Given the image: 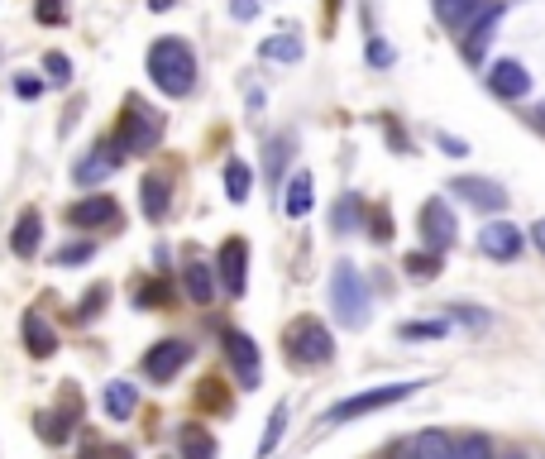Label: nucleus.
Returning a JSON list of instances; mask_svg holds the SVG:
<instances>
[{"instance_id": "3", "label": "nucleus", "mask_w": 545, "mask_h": 459, "mask_svg": "<svg viewBox=\"0 0 545 459\" xmlns=\"http://www.w3.org/2000/svg\"><path fill=\"white\" fill-rule=\"evenodd\" d=\"M330 302H335V316L349 330H359L369 321V287H364L354 263H335V273H330Z\"/></svg>"}, {"instance_id": "17", "label": "nucleus", "mask_w": 545, "mask_h": 459, "mask_svg": "<svg viewBox=\"0 0 545 459\" xmlns=\"http://www.w3.org/2000/svg\"><path fill=\"white\" fill-rule=\"evenodd\" d=\"M402 459H455V440L445 436V431H416L407 445H402Z\"/></svg>"}, {"instance_id": "7", "label": "nucleus", "mask_w": 545, "mask_h": 459, "mask_svg": "<svg viewBox=\"0 0 545 459\" xmlns=\"http://www.w3.org/2000/svg\"><path fill=\"white\" fill-rule=\"evenodd\" d=\"M502 20H507V5H502V0H493L483 15H474V20H469V39H464V58H469V63H483V58H488L493 34H498Z\"/></svg>"}, {"instance_id": "18", "label": "nucleus", "mask_w": 545, "mask_h": 459, "mask_svg": "<svg viewBox=\"0 0 545 459\" xmlns=\"http://www.w3.org/2000/svg\"><path fill=\"white\" fill-rule=\"evenodd\" d=\"M39 244H44V216H39V211H24V216L15 220L10 249H15V259H34V254H39Z\"/></svg>"}, {"instance_id": "38", "label": "nucleus", "mask_w": 545, "mask_h": 459, "mask_svg": "<svg viewBox=\"0 0 545 459\" xmlns=\"http://www.w3.org/2000/svg\"><path fill=\"white\" fill-rule=\"evenodd\" d=\"M230 15H235V20H254V15H259V0H235Z\"/></svg>"}, {"instance_id": "27", "label": "nucleus", "mask_w": 545, "mask_h": 459, "mask_svg": "<svg viewBox=\"0 0 545 459\" xmlns=\"http://www.w3.org/2000/svg\"><path fill=\"white\" fill-rule=\"evenodd\" d=\"M283 431H287V402H278V407L268 412V431H263V440H259V459H268L273 450H278Z\"/></svg>"}, {"instance_id": "41", "label": "nucleus", "mask_w": 545, "mask_h": 459, "mask_svg": "<svg viewBox=\"0 0 545 459\" xmlns=\"http://www.w3.org/2000/svg\"><path fill=\"white\" fill-rule=\"evenodd\" d=\"M201 402H206V407H225V397L216 393V378H206V388H201Z\"/></svg>"}, {"instance_id": "15", "label": "nucleus", "mask_w": 545, "mask_h": 459, "mask_svg": "<svg viewBox=\"0 0 545 459\" xmlns=\"http://www.w3.org/2000/svg\"><path fill=\"white\" fill-rule=\"evenodd\" d=\"M450 192H459V197L469 201V206H479V211H502L507 206V192H502L498 182H488V177H455Z\"/></svg>"}, {"instance_id": "31", "label": "nucleus", "mask_w": 545, "mask_h": 459, "mask_svg": "<svg viewBox=\"0 0 545 459\" xmlns=\"http://www.w3.org/2000/svg\"><path fill=\"white\" fill-rule=\"evenodd\" d=\"M96 254V244L91 240H77V244H63L58 254H53V268H72V263H87Z\"/></svg>"}, {"instance_id": "21", "label": "nucleus", "mask_w": 545, "mask_h": 459, "mask_svg": "<svg viewBox=\"0 0 545 459\" xmlns=\"http://www.w3.org/2000/svg\"><path fill=\"white\" fill-rule=\"evenodd\" d=\"M139 206H144V216L149 220L168 216V177H158V173L144 177V182H139Z\"/></svg>"}, {"instance_id": "30", "label": "nucleus", "mask_w": 545, "mask_h": 459, "mask_svg": "<svg viewBox=\"0 0 545 459\" xmlns=\"http://www.w3.org/2000/svg\"><path fill=\"white\" fill-rule=\"evenodd\" d=\"M134 302L144 306V311H158V306L173 302V292H168V283H158V278H153V283H144L139 292H134Z\"/></svg>"}, {"instance_id": "42", "label": "nucleus", "mask_w": 545, "mask_h": 459, "mask_svg": "<svg viewBox=\"0 0 545 459\" xmlns=\"http://www.w3.org/2000/svg\"><path fill=\"white\" fill-rule=\"evenodd\" d=\"M373 235H378V240H388V235H393V230H388V211H383V206L373 211Z\"/></svg>"}, {"instance_id": "16", "label": "nucleus", "mask_w": 545, "mask_h": 459, "mask_svg": "<svg viewBox=\"0 0 545 459\" xmlns=\"http://www.w3.org/2000/svg\"><path fill=\"white\" fill-rule=\"evenodd\" d=\"M24 350L34 354V359H53L58 354V335H53V326L44 321V311H24Z\"/></svg>"}, {"instance_id": "46", "label": "nucleus", "mask_w": 545, "mask_h": 459, "mask_svg": "<svg viewBox=\"0 0 545 459\" xmlns=\"http://www.w3.org/2000/svg\"><path fill=\"white\" fill-rule=\"evenodd\" d=\"M502 459H526V455H517V450H512V455H502Z\"/></svg>"}, {"instance_id": "45", "label": "nucleus", "mask_w": 545, "mask_h": 459, "mask_svg": "<svg viewBox=\"0 0 545 459\" xmlns=\"http://www.w3.org/2000/svg\"><path fill=\"white\" fill-rule=\"evenodd\" d=\"M110 459H130V455H125V450H115V455H110Z\"/></svg>"}, {"instance_id": "36", "label": "nucleus", "mask_w": 545, "mask_h": 459, "mask_svg": "<svg viewBox=\"0 0 545 459\" xmlns=\"http://www.w3.org/2000/svg\"><path fill=\"white\" fill-rule=\"evenodd\" d=\"M44 72H48V82H58V87H63V82H72V63H67L63 53H48Z\"/></svg>"}, {"instance_id": "10", "label": "nucleus", "mask_w": 545, "mask_h": 459, "mask_svg": "<svg viewBox=\"0 0 545 459\" xmlns=\"http://www.w3.org/2000/svg\"><path fill=\"white\" fill-rule=\"evenodd\" d=\"M77 412H82V397H77V388H67V393H63V412H39V416H34V431H39L48 445H63V440H72Z\"/></svg>"}, {"instance_id": "23", "label": "nucleus", "mask_w": 545, "mask_h": 459, "mask_svg": "<svg viewBox=\"0 0 545 459\" xmlns=\"http://www.w3.org/2000/svg\"><path fill=\"white\" fill-rule=\"evenodd\" d=\"M182 283H187V297H192L197 306H211V297H216V278H211L206 263H187Z\"/></svg>"}, {"instance_id": "43", "label": "nucleus", "mask_w": 545, "mask_h": 459, "mask_svg": "<svg viewBox=\"0 0 545 459\" xmlns=\"http://www.w3.org/2000/svg\"><path fill=\"white\" fill-rule=\"evenodd\" d=\"M531 240H536V249L545 254V220H536V225H531Z\"/></svg>"}, {"instance_id": "2", "label": "nucleus", "mask_w": 545, "mask_h": 459, "mask_svg": "<svg viewBox=\"0 0 545 459\" xmlns=\"http://www.w3.org/2000/svg\"><path fill=\"white\" fill-rule=\"evenodd\" d=\"M158 139H163V115L130 96V101H125V115H120V130H115L110 144L120 153H149V149H158Z\"/></svg>"}, {"instance_id": "47", "label": "nucleus", "mask_w": 545, "mask_h": 459, "mask_svg": "<svg viewBox=\"0 0 545 459\" xmlns=\"http://www.w3.org/2000/svg\"><path fill=\"white\" fill-rule=\"evenodd\" d=\"M335 5H340V0H330V10H335Z\"/></svg>"}, {"instance_id": "12", "label": "nucleus", "mask_w": 545, "mask_h": 459, "mask_svg": "<svg viewBox=\"0 0 545 459\" xmlns=\"http://www.w3.org/2000/svg\"><path fill=\"white\" fill-rule=\"evenodd\" d=\"M488 87H493V96H502V101H526V96H531V72H526L517 58H502V63H493V72H488Z\"/></svg>"}, {"instance_id": "33", "label": "nucleus", "mask_w": 545, "mask_h": 459, "mask_svg": "<svg viewBox=\"0 0 545 459\" xmlns=\"http://www.w3.org/2000/svg\"><path fill=\"white\" fill-rule=\"evenodd\" d=\"M445 330H450V321H407L402 335H407V340H440Z\"/></svg>"}, {"instance_id": "4", "label": "nucleus", "mask_w": 545, "mask_h": 459, "mask_svg": "<svg viewBox=\"0 0 545 459\" xmlns=\"http://www.w3.org/2000/svg\"><path fill=\"white\" fill-rule=\"evenodd\" d=\"M412 393H421V378H412V383H383V388H369V393H354V397H345V402H335L326 412V421L330 426H345V421L383 412V407H393V402H407Z\"/></svg>"}, {"instance_id": "37", "label": "nucleus", "mask_w": 545, "mask_h": 459, "mask_svg": "<svg viewBox=\"0 0 545 459\" xmlns=\"http://www.w3.org/2000/svg\"><path fill=\"white\" fill-rule=\"evenodd\" d=\"M15 91H20L24 101H29V96H39V91H44V82H39L34 72H20V77H15Z\"/></svg>"}, {"instance_id": "40", "label": "nucleus", "mask_w": 545, "mask_h": 459, "mask_svg": "<svg viewBox=\"0 0 545 459\" xmlns=\"http://www.w3.org/2000/svg\"><path fill=\"white\" fill-rule=\"evenodd\" d=\"M455 316L464 326H488V316H483V311H469V306H455Z\"/></svg>"}, {"instance_id": "1", "label": "nucleus", "mask_w": 545, "mask_h": 459, "mask_svg": "<svg viewBox=\"0 0 545 459\" xmlns=\"http://www.w3.org/2000/svg\"><path fill=\"white\" fill-rule=\"evenodd\" d=\"M149 77L163 96H187L197 87V53L182 39H158L149 48Z\"/></svg>"}, {"instance_id": "13", "label": "nucleus", "mask_w": 545, "mask_h": 459, "mask_svg": "<svg viewBox=\"0 0 545 459\" xmlns=\"http://www.w3.org/2000/svg\"><path fill=\"white\" fill-rule=\"evenodd\" d=\"M67 225H77V230H96V225H120V206H115V197L72 201V206H67Z\"/></svg>"}, {"instance_id": "11", "label": "nucleus", "mask_w": 545, "mask_h": 459, "mask_svg": "<svg viewBox=\"0 0 545 459\" xmlns=\"http://www.w3.org/2000/svg\"><path fill=\"white\" fill-rule=\"evenodd\" d=\"M522 230L512 225V220H493V225H483L479 230V249L488 254V259H498V263H512L517 254H522Z\"/></svg>"}, {"instance_id": "44", "label": "nucleus", "mask_w": 545, "mask_h": 459, "mask_svg": "<svg viewBox=\"0 0 545 459\" xmlns=\"http://www.w3.org/2000/svg\"><path fill=\"white\" fill-rule=\"evenodd\" d=\"M177 0H149V10H158V15H163V10H173Z\"/></svg>"}, {"instance_id": "35", "label": "nucleus", "mask_w": 545, "mask_h": 459, "mask_svg": "<svg viewBox=\"0 0 545 459\" xmlns=\"http://www.w3.org/2000/svg\"><path fill=\"white\" fill-rule=\"evenodd\" d=\"M34 20L39 24H63L67 20V0H39V5H34Z\"/></svg>"}, {"instance_id": "22", "label": "nucleus", "mask_w": 545, "mask_h": 459, "mask_svg": "<svg viewBox=\"0 0 545 459\" xmlns=\"http://www.w3.org/2000/svg\"><path fill=\"white\" fill-rule=\"evenodd\" d=\"M177 440H182V459H216V440H211V431L197 426V421H187Z\"/></svg>"}, {"instance_id": "5", "label": "nucleus", "mask_w": 545, "mask_h": 459, "mask_svg": "<svg viewBox=\"0 0 545 459\" xmlns=\"http://www.w3.org/2000/svg\"><path fill=\"white\" fill-rule=\"evenodd\" d=\"M283 345H287V359H292V364H326L330 354H335V340H330V330L321 326V316H297V321L283 330Z\"/></svg>"}, {"instance_id": "39", "label": "nucleus", "mask_w": 545, "mask_h": 459, "mask_svg": "<svg viewBox=\"0 0 545 459\" xmlns=\"http://www.w3.org/2000/svg\"><path fill=\"white\" fill-rule=\"evenodd\" d=\"M335 225H340V230L354 225V201H340V206H335Z\"/></svg>"}, {"instance_id": "14", "label": "nucleus", "mask_w": 545, "mask_h": 459, "mask_svg": "<svg viewBox=\"0 0 545 459\" xmlns=\"http://www.w3.org/2000/svg\"><path fill=\"white\" fill-rule=\"evenodd\" d=\"M225 354H230L244 388H259V350H254V340L244 330H225Z\"/></svg>"}, {"instance_id": "8", "label": "nucleus", "mask_w": 545, "mask_h": 459, "mask_svg": "<svg viewBox=\"0 0 545 459\" xmlns=\"http://www.w3.org/2000/svg\"><path fill=\"white\" fill-rule=\"evenodd\" d=\"M220 283H225V292L230 297H244V283H249V244L240 240V235H230V240L220 244Z\"/></svg>"}, {"instance_id": "24", "label": "nucleus", "mask_w": 545, "mask_h": 459, "mask_svg": "<svg viewBox=\"0 0 545 459\" xmlns=\"http://www.w3.org/2000/svg\"><path fill=\"white\" fill-rule=\"evenodd\" d=\"M431 5H436V15L445 24H469L474 15H483L493 0H431Z\"/></svg>"}, {"instance_id": "25", "label": "nucleus", "mask_w": 545, "mask_h": 459, "mask_svg": "<svg viewBox=\"0 0 545 459\" xmlns=\"http://www.w3.org/2000/svg\"><path fill=\"white\" fill-rule=\"evenodd\" d=\"M311 201H316V197H311V173H297V177H292V182H287L283 211H287V216H292V220H302L306 211H311Z\"/></svg>"}, {"instance_id": "48", "label": "nucleus", "mask_w": 545, "mask_h": 459, "mask_svg": "<svg viewBox=\"0 0 545 459\" xmlns=\"http://www.w3.org/2000/svg\"><path fill=\"white\" fill-rule=\"evenodd\" d=\"M541 120H545V106H541Z\"/></svg>"}, {"instance_id": "26", "label": "nucleus", "mask_w": 545, "mask_h": 459, "mask_svg": "<svg viewBox=\"0 0 545 459\" xmlns=\"http://www.w3.org/2000/svg\"><path fill=\"white\" fill-rule=\"evenodd\" d=\"M249 192H254V173L244 168L240 158H230V163H225V197L235 201V206H244Z\"/></svg>"}, {"instance_id": "28", "label": "nucleus", "mask_w": 545, "mask_h": 459, "mask_svg": "<svg viewBox=\"0 0 545 459\" xmlns=\"http://www.w3.org/2000/svg\"><path fill=\"white\" fill-rule=\"evenodd\" d=\"M402 268H407L412 278H421V283H426V278H436V273H440V254H436V249H416V254H407V259H402Z\"/></svg>"}, {"instance_id": "9", "label": "nucleus", "mask_w": 545, "mask_h": 459, "mask_svg": "<svg viewBox=\"0 0 545 459\" xmlns=\"http://www.w3.org/2000/svg\"><path fill=\"white\" fill-rule=\"evenodd\" d=\"M421 240H426V249H436V254H445L455 244V211L440 197L421 206Z\"/></svg>"}, {"instance_id": "19", "label": "nucleus", "mask_w": 545, "mask_h": 459, "mask_svg": "<svg viewBox=\"0 0 545 459\" xmlns=\"http://www.w3.org/2000/svg\"><path fill=\"white\" fill-rule=\"evenodd\" d=\"M120 158H125V153L115 149V144H96L91 158L77 163V182H101V177H110L115 168H120Z\"/></svg>"}, {"instance_id": "29", "label": "nucleus", "mask_w": 545, "mask_h": 459, "mask_svg": "<svg viewBox=\"0 0 545 459\" xmlns=\"http://www.w3.org/2000/svg\"><path fill=\"white\" fill-rule=\"evenodd\" d=\"M263 58H273V63H297V58H302V44H297L292 34H278V39L263 44Z\"/></svg>"}, {"instance_id": "6", "label": "nucleus", "mask_w": 545, "mask_h": 459, "mask_svg": "<svg viewBox=\"0 0 545 459\" xmlns=\"http://www.w3.org/2000/svg\"><path fill=\"white\" fill-rule=\"evenodd\" d=\"M187 359H192V345H187V340H158V345H149V354H144V373H149V383H173L177 373L187 369Z\"/></svg>"}, {"instance_id": "34", "label": "nucleus", "mask_w": 545, "mask_h": 459, "mask_svg": "<svg viewBox=\"0 0 545 459\" xmlns=\"http://www.w3.org/2000/svg\"><path fill=\"white\" fill-rule=\"evenodd\" d=\"M455 459H493V450H488V436H464L455 445Z\"/></svg>"}, {"instance_id": "32", "label": "nucleus", "mask_w": 545, "mask_h": 459, "mask_svg": "<svg viewBox=\"0 0 545 459\" xmlns=\"http://www.w3.org/2000/svg\"><path fill=\"white\" fill-rule=\"evenodd\" d=\"M106 302H110V287H106V283H96V287L87 292V297H82V306H77V321H96Z\"/></svg>"}, {"instance_id": "20", "label": "nucleus", "mask_w": 545, "mask_h": 459, "mask_svg": "<svg viewBox=\"0 0 545 459\" xmlns=\"http://www.w3.org/2000/svg\"><path fill=\"white\" fill-rule=\"evenodd\" d=\"M101 407H106L110 421H130L134 407H139V393H134V383H125V378L106 383V393H101Z\"/></svg>"}]
</instances>
